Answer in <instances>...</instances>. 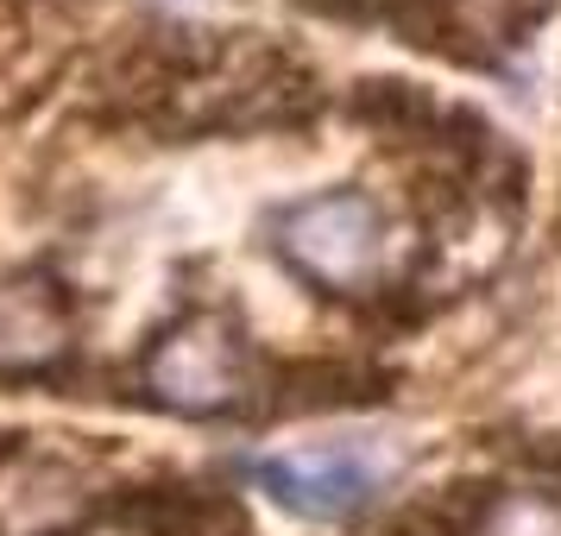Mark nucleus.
Returning a JSON list of instances; mask_svg holds the SVG:
<instances>
[{"label": "nucleus", "mask_w": 561, "mask_h": 536, "mask_svg": "<svg viewBox=\"0 0 561 536\" xmlns=\"http://www.w3.org/2000/svg\"><path fill=\"white\" fill-rule=\"evenodd\" d=\"M146 398L178 417H233L253 398V347L228 316H183L146 354Z\"/></svg>", "instance_id": "f257e3e1"}, {"label": "nucleus", "mask_w": 561, "mask_h": 536, "mask_svg": "<svg viewBox=\"0 0 561 536\" xmlns=\"http://www.w3.org/2000/svg\"><path fill=\"white\" fill-rule=\"evenodd\" d=\"M278 253L304 284L329 297H366L385 259V215L366 190H322L309 203L284 208Z\"/></svg>", "instance_id": "f03ea898"}, {"label": "nucleus", "mask_w": 561, "mask_h": 536, "mask_svg": "<svg viewBox=\"0 0 561 536\" xmlns=\"http://www.w3.org/2000/svg\"><path fill=\"white\" fill-rule=\"evenodd\" d=\"M77 360V304L64 278L26 265L0 278V385H45Z\"/></svg>", "instance_id": "7ed1b4c3"}, {"label": "nucleus", "mask_w": 561, "mask_h": 536, "mask_svg": "<svg viewBox=\"0 0 561 536\" xmlns=\"http://www.w3.org/2000/svg\"><path fill=\"white\" fill-rule=\"evenodd\" d=\"M259 486L297 517L316 524H341L354 511L373 505L379 492V467L359 455V448H290V455L259 460Z\"/></svg>", "instance_id": "20e7f679"}, {"label": "nucleus", "mask_w": 561, "mask_h": 536, "mask_svg": "<svg viewBox=\"0 0 561 536\" xmlns=\"http://www.w3.org/2000/svg\"><path fill=\"white\" fill-rule=\"evenodd\" d=\"M89 517H95V499L70 460L32 455L26 442L0 460V531L7 536H70Z\"/></svg>", "instance_id": "39448f33"}, {"label": "nucleus", "mask_w": 561, "mask_h": 536, "mask_svg": "<svg viewBox=\"0 0 561 536\" xmlns=\"http://www.w3.org/2000/svg\"><path fill=\"white\" fill-rule=\"evenodd\" d=\"M107 517L127 536H253V517L233 492L190 480H139L121 486Z\"/></svg>", "instance_id": "423d86ee"}, {"label": "nucleus", "mask_w": 561, "mask_h": 536, "mask_svg": "<svg viewBox=\"0 0 561 536\" xmlns=\"http://www.w3.org/2000/svg\"><path fill=\"white\" fill-rule=\"evenodd\" d=\"M391 373L385 366H366V360H297V366H278L272 379V410L278 417H316V410H354V404H379L391 398Z\"/></svg>", "instance_id": "0eeeda50"}, {"label": "nucleus", "mask_w": 561, "mask_h": 536, "mask_svg": "<svg viewBox=\"0 0 561 536\" xmlns=\"http://www.w3.org/2000/svg\"><path fill=\"white\" fill-rule=\"evenodd\" d=\"M341 114H347L359 133H373L379 146H435L448 107L410 77H359V82H347Z\"/></svg>", "instance_id": "6e6552de"}, {"label": "nucleus", "mask_w": 561, "mask_h": 536, "mask_svg": "<svg viewBox=\"0 0 561 536\" xmlns=\"http://www.w3.org/2000/svg\"><path fill=\"white\" fill-rule=\"evenodd\" d=\"M480 536H561V499L556 492H499Z\"/></svg>", "instance_id": "1a4fd4ad"}]
</instances>
